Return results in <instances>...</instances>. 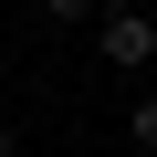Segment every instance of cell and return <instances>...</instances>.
Masks as SVG:
<instances>
[{
	"instance_id": "obj_1",
	"label": "cell",
	"mask_w": 157,
	"mask_h": 157,
	"mask_svg": "<svg viewBox=\"0 0 157 157\" xmlns=\"http://www.w3.org/2000/svg\"><path fill=\"white\" fill-rule=\"evenodd\" d=\"M94 63H105V73H147V63H157V11H115L105 42H94Z\"/></svg>"
},
{
	"instance_id": "obj_2",
	"label": "cell",
	"mask_w": 157,
	"mask_h": 157,
	"mask_svg": "<svg viewBox=\"0 0 157 157\" xmlns=\"http://www.w3.org/2000/svg\"><path fill=\"white\" fill-rule=\"evenodd\" d=\"M126 147H136V157H157V94H136V105H126Z\"/></svg>"
},
{
	"instance_id": "obj_3",
	"label": "cell",
	"mask_w": 157,
	"mask_h": 157,
	"mask_svg": "<svg viewBox=\"0 0 157 157\" xmlns=\"http://www.w3.org/2000/svg\"><path fill=\"white\" fill-rule=\"evenodd\" d=\"M94 11H105V0H42V21H63V32H73V21H94Z\"/></svg>"
},
{
	"instance_id": "obj_4",
	"label": "cell",
	"mask_w": 157,
	"mask_h": 157,
	"mask_svg": "<svg viewBox=\"0 0 157 157\" xmlns=\"http://www.w3.org/2000/svg\"><path fill=\"white\" fill-rule=\"evenodd\" d=\"M0 157H21V136H11V126H0Z\"/></svg>"
}]
</instances>
